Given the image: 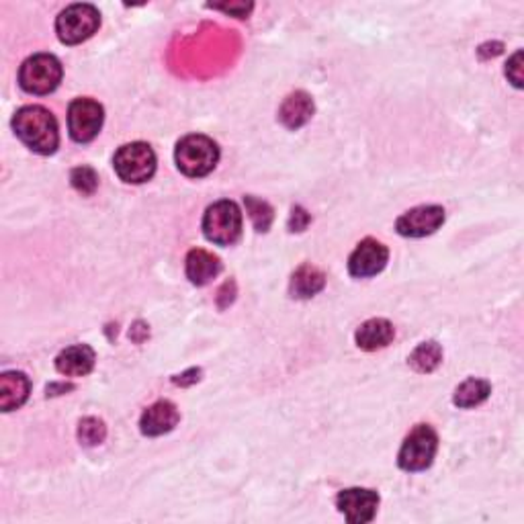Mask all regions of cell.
Instances as JSON below:
<instances>
[{
	"label": "cell",
	"mask_w": 524,
	"mask_h": 524,
	"mask_svg": "<svg viewBox=\"0 0 524 524\" xmlns=\"http://www.w3.org/2000/svg\"><path fill=\"white\" fill-rule=\"evenodd\" d=\"M13 129L19 140L27 145L29 150L42 156H50L60 145L58 121L53 113L40 105L23 107L13 117Z\"/></svg>",
	"instance_id": "obj_1"
},
{
	"label": "cell",
	"mask_w": 524,
	"mask_h": 524,
	"mask_svg": "<svg viewBox=\"0 0 524 524\" xmlns=\"http://www.w3.org/2000/svg\"><path fill=\"white\" fill-rule=\"evenodd\" d=\"M174 160L182 174L191 176V179H201L218 166L220 148L211 137L192 134L176 144Z\"/></svg>",
	"instance_id": "obj_2"
},
{
	"label": "cell",
	"mask_w": 524,
	"mask_h": 524,
	"mask_svg": "<svg viewBox=\"0 0 524 524\" xmlns=\"http://www.w3.org/2000/svg\"><path fill=\"white\" fill-rule=\"evenodd\" d=\"M203 234L218 246H232L242 236V211L234 201H218L207 207L203 215Z\"/></svg>",
	"instance_id": "obj_3"
},
{
	"label": "cell",
	"mask_w": 524,
	"mask_h": 524,
	"mask_svg": "<svg viewBox=\"0 0 524 524\" xmlns=\"http://www.w3.org/2000/svg\"><path fill=\"white\" fill-rule=\"evenodd\" d=\"M61 64L51 53H35L23 61L19 70L21 89L29 95H50L61 82Z\"/></svg>",
	"instance_id": "obj_4"
},
{
	"label": "cell",
	"mask_w": 524,
	"mask_h": 524,
	"mask_svg": "<svg viewBox=\"0 0 524 524\" xmlns=\"http://www.w3.org/2000/svg\"><path fill=\"white\" fill-rule=\"evenodd\" d=\"M113 166L123 182L142 184L156 173V154L148 144L131 142L115 152Z\"/></svg>",
	"instance_id": "obj_5"
},
{
	"label": "cell",
	"mask_w": 524,
	"mask_h": 524,
	"mask_svg": "<svg viewBox=\"0 0 524 524\" xmlns=\"http://www.w3.org/2000/svg\"><path fill=\"white\" fill-rule=\"evenodd\" d=\"M101 27V13L92 5H72L60 13L56 33L61 43L79 45L90 40Z\"/></svg>",
	"instance_id": "obj_6"
},
{
	"label": "cell",
	"mask_w": 524,
	"mask_h": 524,
	"mask_svg": "<svg viewBox=\"0 0 524 524\" xmlns=\"http://www.w3.org/2000/svg\"><path fill=\"white\" fill-rule=\"evenodd\" d=\"M438 449V436L433 426L428 424H418L410 435L406 436V441L399 449L398 454V465L404 472H424L433 465L435 454Z\"/></svg>",
	"instance_id": "obj_7"
},
{
	"label": "cell",
	"mask_w": 524,
	"mask_h": 524,
	"mask_svg": "<svg viewBox=\"0 0 524 524\" xmlns=\"http://www.w3.org/2000/svg\"><path fill=\"white\" fill-rule=\"evenodd\" d=\"M105 111L92 98H76L68 109V129L74 142L89 144L101 134Z\"/></svg>",
	"instance_id": "obj_8"
},
{
	"label": "cell",
	"mask_w": 524,
	"mask_h": 524,
	"mask_svg": "<svg viewBox=\"0 0 524 524\" xmlns=\"http://www.w3.org/2000/svg\"><path fill=\"white\" fill-rule=\"evenodd\" d=\"M336 506L351 524H365L375 519L377 508H379V496L373 490L349 488L338 494Z\"/></svg>",
	"instance_id": "obj_9"
},
{
	"label": "cell",
	"mask_w": 524,
	"mask_h": 524,
	"mask_svg": "<svg viewBox=\"0 0 524 524\" xmlns=\"http://www.w3.org/2000/svg\"><path fill=\"white\" fill-rule=\"evenodd\" d=\"M389 260L388 246H383L379 240L365 238L349 258V273L357 279H369V276L379 275Z\"/></svg>",
	"instance_id": "obj_10"
},
{
	"label": "cell",
	"mask_w": 524,
	"mask_h": 524,
	"mask_svg": "<svg viewBox=\"0 0 524 524\" xmlns=\"http://www.w3.org/2000/svg\"><path fill=\"white\" fill-rule=\"evenodd\" d=\"M444 223V210L441 205H420L406 211L398 220V234L406 238H424L435 234Z\"/></svg>",
	"instance_id": "obj_11"
},
{
	"label": "cell",
	"mask_w": 524,
	"mask_h": 524,
	"mask_svg": "<svg viewBox=\"0 0 524 524\" xmlns=\"http://www.w3.org/2000/svg\"><path fill=\"white\" fill-rule=\"evenodd\" d=\"M181 420V414L176 406L168 399H160V402L152 404L148 410L142 414L140 430L145 436H162L174 430L176 424Z\"/></svg>",
	"instance_id": "obj_12"
},
{
	"label": "cell",
	"mask_w": 524,
	"mask_h": 524,
	"mask_svg": "<svg viewBox=\"0 0 524 524\" xmlns=\"http://www.w3.org/2000/svg\"><path fill=\"white\" fill-rule=\"evenodd\" d=\"M31 391L29 377L21 371L0 375V410L13 412L27 402Z\"/></svg>",
	"instance_id": "obj_13"
},
{
	"label": "cell",
	"mask_w": 524,
	"mask_h": 524,
	"mask_svg": "<svg viewBox=\"0 0 524 524\" xmlns=\"http://www.w3.org/2000/svg\"><path fill=\"white\" fill-rule=\"evenodd\" d=\"M95 351L87 344H76L70 349L61 351L56 359L58 373L66 377H84L92 371L95 367Z\"/></svg>",
	"instance_id": "obj_14"
},
{
	"label": "cell",
	"mask_w": 524,
	"mask_h": 524,
	"mask_svg": "<svg viewBox=\"0 0 524 524\" xmlns=\"http://www.w3.org/2000/svg\"><path fill=\"white\" fill-rule=\"evenodd\" d=\"M312 115H313V101L304 90L291 92L279 109V119L287 129L304 127L305 123L312 119Z\"/></svg>",
	"instance_id": "obj_15"
},
{
	"label": "cell",
	"mask_w": 524,
	"mask_h": 524,
	"mask_svg": "<svg viewBox=\"0 0 524 524\" xmlns=\"http://www.w3.org/2000/svg\"><path fill=\"white\" fill-rule=\"evenodd\" d=\"M221 273V262L215 254L195 248L187 254V276L192 285L203 287Z\"/></svg>",
	"instance_id": "obj_16"
},
{
	"label": "cell",
	"mask_w": 524,
	"mask_h": 524,
	"mask_svg": "<svg viewBox=\"0 0 524 524\" xmlns=\"http://www.w3.org/2000/svg\"><path fill=\"white\" fill-rule=\"evenodd\" d=\"M393 336H396V330H393L391 322L383 318H373V320H367L363 326L357 330L354 341H357L359 349L373 352V351L385 349V346L393 341Z\"/></svg>",
	"instance_id": "obj_17"
},
{
	"label": "cell",
	"mask_w": 524,
	"mask_h": 524,
	"mask_svg": "<svg viewBox=\"0 0 524 524\" xmlns=\"http://www.w3.org/2000/svg\"><path fill=\"white\" fill-rule=\"evenodd\" d=\"M326 287V275L318 267L302 265L291 276V295L297 299H310Z\"/></svg>",
	"instance_id": "obj_18"
},
{
	"label": "cell",
	"mask_w": 524,
	"mask_h": 524,
	"mask_svg": "<svg viewBox=\"0 0 524 524\" xmlns=\"http://www.w3.org/2000/svg\"><path fill=\"white\" fill-rule=\"evenodd\" d=\"M491 393V385L485 381V379H467L459 385L457 389H454V396H453V404L457 407H475L483 404L485 399L490 398Z\"/></svg>",
	"instance_id": "obj_19"
},
{
	"label": "cell",
	"mask_w": 524,
	"mask_h": 524,
	"mask_svg": "<svg viewBox=\"0 0 524 524\" xmlns=\"http://www.w3.org/2000/svg\"><path fill=\"white\" fill-rule=\"evenodd\" d=\"M407 363L418 373H433L443 363V349L441 344L435 341L422 342L414 349V352L407 359Z\"/></svg>",
	"instance_id": "obj_20"
},
{
	"label": "cell",
	"mask_w": 524,
	"mask_h": 524,
	"mask_svg": "<svg viewBox=\"0 0 524 524\" xmlns=\"http://www.w3.org/2000/svg\"><path fill=\"white\" fill-rule=\"evenodd\" d=\"M244 203H246V211H248L250 220L254 223V228H257V232H268V228L273 226V220H275L273 207L267 201H262V199H257L252 195L246 197Z\"/></svg>",
	"instance_id": "obj_21"
},
{
	"label": "cell",
	"mask_w": 524,
	"mask_h": 524,
	"mask_svg": "<svg viewBox=\"0 0 524 524\" xmlns=\"http://www.w3.org/2000/svg\"><path fill=\"white\" fill-rule=\"evenodd\" d=\"M107 438V426L98 418H84L79 424V441L84 446H97Z\"/></svg>",
	"instance_id": "obj_22"
},
{
	"label": "cell",
	"mask_w": 524,
	"mask_h": 524,
	"mask_svg": "<svg viewBox=\"0 0 524 524\" xmlns=\"http://www.w3.org/2000/svg\"><path fill=\"white\" fill-rule=\"evenodd\" d=\"M70 182L80 195H92L98 187V174L90 166H79L70 173Z\"/></svg>",
	"instance_id": "obj_23"
},
{
	"label": "cell",
	"mask_w": 524,
	"mask_h": 524,
	"mask_svg": "<svg viewBox=\"0 0 524 524\" xmlns=\"http://www.w3.org/2000/svg\"><path fill=\"white\" fill-rule=\"evenodd\" d=\"M506 76L516 89L522 87V51H516L506 64Z\"/></svg>",
	"instance_id": "obj_24"
},
{
	"label": "cell",
	"mask_w": 524,
	"mask_h": 524,
	"mask_svg": "<svg viewBox=\"0 0 524 524\" xmlns=\"http://www.w3.org/2000/svg\"><path fill=\"white\" fill-rule=\"evenodd\" d=\"M210 6L215 11L234 14V17H238V19H246L250 14V11L254 9L252 3H229V5H210Z\"/></svg>",
	"instance_id": "obj_25"
},
{
	"label": "cell",
	"mask_w": 524,
	"mask_h": 524,
	"mask_svg": "<svg viewBox=\"0 0 524 524\" xmlns=\"http://www.w3.org/2000/svg\"><path fill=\"white\" fill-rule=\"evenodd\" d=\"M310 213H307L304 207H299L295 205L291 210V218H289V229L291 232H304V229L307 228V223H310Z\"/></svg>",
	"instance_id": "obj_26"
},
{
	"label": "cell",
	"mask_w": 524,
	"mask_h": 524,
	"mask_svg": "<svg viewBox=\"0 0 524 524\" xmlns=\"http://www.w3.org/2000/svg\"><path fill=\"white\" fill-rule=\"evenodd\" d=\"M199 379H201V369H189V371L173 377V383L181 385V388H189V385L197 383Z\"/></svg>",
	"instance_id": "obj_27"
},
{
	"label": "cell",
	"mask_w": 524,
	"mask_h": 524,
	"mask_svg": "<svg viewBox=\"0 0 524 524\" xmlns=\"http://www.w3.org/2000/svg\"><path fill=\"white\" fill-rule=\"evenodd\" d=\"M502 50H504V45L500 43V42H494V43H485V45H482L480 48V56L485 60V58H494V56H500V53H502Z\"/></svg>",
	"instance_id": "obj_28"
},
{
	"label": "cell",
	"mask_w": 524,
	"mask_h": 524,
	"mask_svg": "<svg viewBox=\"0 0 524 524\" xmlns=\"http://www.w3.org/2000/svg\"><path fill=\"white\" fill-rule=\"evenodd\" d=\"M74 389V385H70V383H51V385H48V398L50 396H61V393H66V391H72Z\"/></svg>",
	"instance_id": "obj_29"
}]
</instances>
